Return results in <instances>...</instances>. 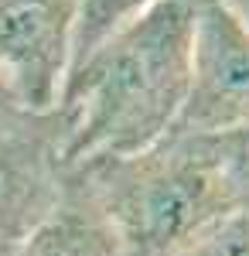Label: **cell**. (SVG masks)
<instances>
[{"label":"cell","mask_w":249,"mask_h":256,"mask_svg":"<svg viewBox=\"0 0 249 256\" xmlns=\"http://www.w3.org/2000/svg\"><path fill=\"white\" fill-rule=\"evenodd\" d=\"M229 192H232V205L236 212L249 216V134L236 140L229 158Z\"/></svg>","instance_id":"cell-9"},{"label":"cell","mask_w":249,"mask_h":256,"mask_svg":"<svg viewBox=\"0 0 249 256\" xmlns=\"http://www.w3.org/2000/svg\"><path fill=\"white\" fill-rule=\"evenodd\" d=\"M157 0H78L76 14V41H72V62L68 72L82 65L96 52L106 38H113L120 28H126L130 20H136L147 7H154Z\"/></svg>","instance_id":"cell-7"},{"label":"cell","mask_w":249,"mask_h":256,"mask_svg":"<svg viewBox=\"0 0 249 256\" xmlns=\"http://www.w3.org/2000/svg\"><path fill=\"white\" fill-rule=\"evenodd\" d=\"M168 256H249V216L229 212Z\"/></svg>","instance_id":"cell-8"},{"label":"cell","mask_w":249,"mask_h":256,"mask_svg":"<svg viewBox=\"0 0 249 256\" xmlns=\"http://www.w3.org/2000/svg\"><path fill=\"white\" fill-rule=\"evenodd\" d=\"M194 10L198 0H157L65 76L68 171L136 154L174 130L192 79Z\"/></svg>","instance_id":"cell-1"},{"label":"cell","mask_w":249,"mask_h":256,"mask_svg":"<svg viewBox=\"0 0 249 256\" xmlns=\"http://www.w3.org/2000/svg\"><path fill=\"white\" fill-rule=\"evenodd\" d=\"M78 0H0V92L24 110H58Z\"/></svg>","instance_id":"cell-5"},{"label":"cell","mask_w":249,"mask_h":256,"mask_svg":"<svg viewBox=\"0 0 249 256\" xmlns=\"http://www.w3.org/2000/svg\"><path fill=\"white\" fill-rule=\"evenodd\" d=\"M239 137L168 134L157 144L76 168L113 222L123 256H168L236 212L229 158Z\"/></svg>","instance_id":"cell-2"},{"label":"cell","mask_w":249,"mask_h":256,"mask_svg":"<svg viewBox=\"0 0 249 256\" xmlns=\"http://www.w3.org/2000/svg\"><path fill=\"white\" fill-rule=\"evenodd\" d=\"M65 116L34 113L0 92V242L28 236L58 205L68 181Z\"/></svg>","instance_id":"cell-3"},{"label":"cell","mask_w":249,"mask_h":256,"mask_svg":"<svg viewBox=\"0 0 249 256\" xmlns=\"http://www.w3.org/2000/svg\"><path fill=\"white\" fill-rule=\"evenodd\" d=\"M0 253H4V242H0Z\"/></svg>","instance_id":"cell-11"},{"label":"cell","mask_w":249,"mask_h":256,"mask_svg":"<svg viewBox=\"0 0 249 256\" xmlns=\"http://www.w3.org/2000/svg\"><path fill=\"white\" fill-rule=\"evenodd\" d=\"M171 134H249V31L215 4L198 0L188 96Z\"/></svg>","instance_id":"cell-4"},{"label":"cell","mask_w":249,"mask_h":256,"mask_svg":"<svg viewBox=\"0 0 249 256\" xmlns=\"http://www.w3.org/2000/svg\"><path fill=\"white\" fill-rule=\"evenodd\" d=\"M215 4H218V7H222L239 28H246V31H249V0H215Z\"/></svg>","instance_id":"cell-10"},{"label":"cell","mask_w":249,"mask_h":256,"mask_svg":"<svg viewBox=\"0 0 249 256\" xmlns=\"http://www.w3.org/2000/svg\"><path fill=\"white\" fill-rule=\"evenodd\" d=\"M0 256H123L113 222L78 171H68L58 205Z\"/></svg>","instance_id":"cell-6"}]
</instances>
